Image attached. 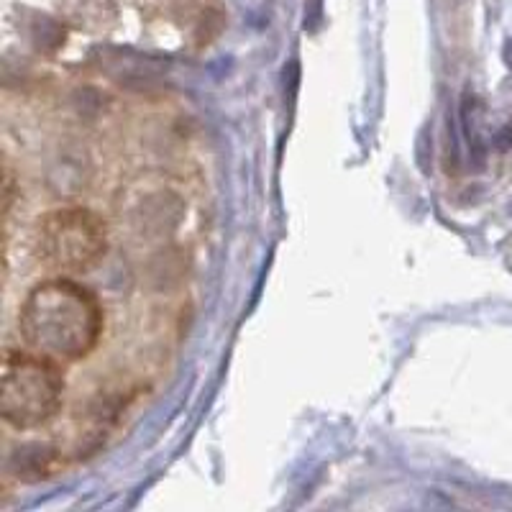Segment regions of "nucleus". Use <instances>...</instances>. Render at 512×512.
Listing matches in <instances>:
<instances>
[{
  "label": "nucleus",
  "mask_w": 512,
  "mask_h": 512,
  "mask_svg": "<svg viewBox=\"0 0 512 512\" xmlns=\"http://www.w3.org/2000/svg\"><path fill=\"white\" fill-rule=\"evenodd\" d=\"M18 328L29 351L59 367L80 361L98 346L103 308L98 297L72 280H49L26 297Z\"/></svg>",
  "instance_id": "obj_1"
},
{
  "label": "nucleus",
  "mask_w": 512,
  "mask_h": 512,
  "mask_svg": "<svg viewBox=\"0 0 512 512\" xmlns=\"http://www.w3.org/2000/svg\"><path fill=\"white\" fill-rule=\"evenodd\" d=\"M59 364L34 351H6L0 374V415L13 428L29 431L49 423L62 405Z\"/></svg>",
  "instance_id": "obj_2"
},
{
  "label": "nucleus",
  "mask_w": 512,
  "mask_h": 512,
  "mask_svg": "<svg viewBox=\"0 0 512 512\" xmlns=\"http://www.w3.org/2000/svg\"><path fill=\"white\" fill-rule=\"evenodd\" d=\"M105 223L85 208H62L36 228V256L52 269H88L105 254Z\"/></svg>",
  "instance_id": "obj_3"
}]
</instances>
